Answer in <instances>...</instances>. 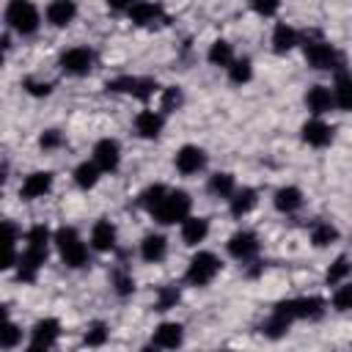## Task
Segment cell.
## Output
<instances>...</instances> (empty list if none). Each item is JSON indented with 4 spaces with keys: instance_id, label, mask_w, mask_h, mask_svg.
<instances>
[{
    "instance_id": "6da1fadb",
    "label": "cell",
    "mask_w": 352,
    "mask_h": 352,
    "mask_svg": "<svg viewBox=\"0 0 352 352\" xmlns=\"http://www.w3.org/2000/svg\"><path fill=\"white\" fill-rule=\"evenodd\" d=\"M52 239H55L58 253H60V258H63V264H66V267L80 270V267H85V264H88V245L80 239V234H77L72 226L58 228Z\"/></svg>"
},
{
    "instance_id": "7a4b0ae2",
    "label": "cell",
    "mask_w": 352,
    "mask_h": 352,
    "mask_svg": "<svg viewBox=\"0 0 352 352\" xmlns=\"http://www.w3.org/2000/svg\"><path fill=\"white\" fill-rule=\"evenodd\" d=\"M190 206H192V201H190V195L184 190H168L165 198L154 206L151 217L160 226H173V223H182L190 214Z\"/></svg>"
},
{
    "instance_id": "3957f363",
    "label": "cell",
    "mask_w": 352,
    "mask_h": 352,
    "mask_svg": "<svg viewBox=\"0 0 352 352\" xmlns=\"http://www.w3.org/2000/svg\"><path fill=\"white\" fill-rule=\"evenodd\" d=\"M38 8L30 0H11L6 6V25L19 36H30L38 30Z\"/></svg>"
},
{
    "instance_id": "277c9868",
    "label": "cell",
    "mask_w": 352,
    "mask_h": 352,
    "mask_svg": "<svg viewBox=\"0 0 352 352\" xmlns=\"http://www.w3.org/2000/svg\"><path fill=\"white\" fill-rule=\"evenodd\" d=\"M217 272H220V258L214 253H209V250H198L187 264L184 280L192 283V286H206V283H212L217 278Z\"/></svg>"
},
{
    "instance_id": "5b68a950",
    "label": "cell",
    "mask_w": 352,
    "mask_h": 352,
    "mask_svg": "<svg viewBox=\"0 0 352 352\" xmlns=\"http://www.w3.org/2000/svg\"><path fill=\"white\" fill-rule=\"evenodd\" d=\"M302 52H305V60L311 69L316 72H330V69H341V55L336 52L333 44L322 41V38H308L302 44Z\"/></svg>"
},
{
    "instance_id": "8992f818",
    "label": "cell",
    "mask_w": 352,
    "mask_h": 352,
    "mask_svg": "<svg viewBox=\"0 0 352 352\" xmlns=\"http://www.w3.org/2000/svg\"><path fill=\"white\" fill-rule=\"evenodd\" d=\"M272 311L292 322L294 319H319L324 311V302L319 297H294V300H280Z\"/></svg>"
},
{
    "instance_id": "52a82bcc",
    "label": "cell",
    "mask_w": 352,
    "mask_h": 352,
    "mask_svg": "<svg viewBox=\"0 0 352 352\" xmlns=\"http://www.w3.org/2000/svg\"><path fill=\"white\" fill-rule=\"evenodd\" d=\"M107 91H116V94H129L135 99H148L154 91H157V82L151 77H116L107 82Z\"/></svg>"
},
{
    "instance_id": "ba28073f",
    "label": "cell",
    "mask_w": 352,
    "mask_h": 352,
    "mask_svg": "<svg viewBox=\"0 0 352 352\" xmlns=\"http://www.w3.org/2000/svg\"><path fill=\"white\" fill-rule=\"evenodd\" d=\"M91 66H94V52H91L88 47H72V50H66V52L60 55V69H63L66 74H72V77L88 74Z\"/></svg>"
},
{
    "instance_id": "9c48e42d",
    "label": "cell",
    "mask_w": 352,
    "mask_h": 352,
    "mask_svg": "<svg viewBox=\"0 0 352 352\" xmlns=\"http://www.w3.org/2000/svg\"><path fill=\"white\" fill-rule=\"evenodd\" d=\"M58 336H60L58 319H38L30 330V349H50V346H55Z\"/></svg>"
},
{
    "instance_id": "30bf717a",
    "label": "cell",
    "mask_w": 352,
    "mask_h": 352,
    "mask_svg": "<svg viewBox=\"0 0 352 352\" xmlns=\"http://www.w3.org/2000/svg\"><path fill=\"white\" fill-rule=\"evenodd\" d=\"M94 162H96L104 173H113V170L118 168V162H121V146H118V140L102 138V140L94 146Z\"/></svg>"
},
{
    "instance_id": "8fae6325",
    "label": "cell",
    "mask_w": 352,
    "mask_h": 352,
    "mask_svg": "<svg viewBox=\"0 0 352 352\" xmlns=\"http://www.w3.org/2000/svg\"><path fill=\"white\" fill-rule=\"evenodd\" d=\"M47 261V248H33V245H25V250L19 253L16 258V270H19V278L22 280H33L36 272L41 270V264Z\"/></svg>"
},
{
    "instance_id": "7c38bea8",
    "label": "cell",
    "mask_w": 352,
    "mask_h": 352,
    "mask_svg": "<svg viewBox=\"0 0 352 352\" xmlns=\"http://www.w3.org/2000/svg\"><path fill=\"white\" fill-rule=\"evenodd\" d=\"M176 170L179 173H184V176H192V173H198L204 165H206V151L204 148H198V146H182L179 151H176Z\"/></svg>"
},
{
    "instance_id": "4fadbf2b",
    "label": "cell",
    "mask_w": 352,
    "mask_h": 352,
    "mask_svg": "<svg viewBox=\"0 0 352 352\" xmlns=\"http://www.w3.org/2000/svg\"><path fill=\"white\" fill-rule=\"evenodd\" d=\"M228 253L236 258V261H250L256 253H258V239L253 231H236L231 234L228 239Z\"/></svg>"
},
{
    "instance_id": "5bb4252c",
    "label": "cell",
    "mask_w": 352,
    "mask_h": 352,
    "mask_svg": "<svg viewBox=\"0 0 352 352\" xmlns=\"http://www.w3.org/2000/svg\"><path fill=\"white\" fill-rule=\"evenodd\" d=\"M182 341H184V327L179 322H162L151 333V344L160 349H176L182 346Z\"/></svg>"
},
{
    "instance_id": "9a60e30c",
    "label": "cell",
    "mask_w": 352,
    "mask_h": 352,
    "mask_svg": "<svg viewBox=\"0 0 352 352\" xmlns=\"http://www.w3.org/2000/svg\"><path fill=\"white\" fill-rule=\"evenodd\" d=\"M50 190H52V173L50 170H36V173L25 176V182L19 187V195L25 201H36V198L47 195Z\"/></svg>"
},
{
    "instance_id": "2e32d148",
    "label": "cell",
    "mask_w": 352,
    "mask_h": 352,
    "mask_svg": "<svg viewBox=\"0 0 352 352\" xmlns=\"http://www.w3.org/2000/svg\"><path fill=\"white\" fill-rule=\"evenodd\" d=\"M336 104V96L327 85H311L305 91V107L314 113V116H324L327 110H333Z\"/></svg>"
},
{
    "instance_id": "e0dca14e",
    "label": "cell",
    "mask_w": 352,
    "mask_h": 352,
    "mask_svg": "<svg viewBox=\"0 0 352 352\" xmlns=\"http://www.w3.org/2000/svg\"><path fill=\"white\" fill-rule=\"evenodd\" d=\"M129 19L140 28H151L162 19V6L160 3H151V0H138L132 8H129Z\"/></svg>"
},
{
    "instance_id": "ac0fdd59",
    "label": "cell",
    "mask_w": 352,
    "mask_h": 352,
    "mask_svg": "<svg viewBox=\"0 0 352 352\" xmlns=\"http://www.w3.org/2000/svg\"><path fill=\"white\" fill-rule=\"evenodd\" d=\"M116 239H118V231H116V226H113L110 220L94 223V228H91V248H94V250L107 253V250L116 248Z\"/></svg>"
},
{
    "instance_id": "d6986e66",
    "label": "cell",
    "mask_w": 352,
    "mask_h": 352,
    "mask_svg": "<svg viewBox=\"0 0 352 352\" xmlns=\"http://www.w3.org/2000/svg\"><path fill=\"white\" fill-rule=\"evenodd\" d=\"M162 126H165V118H162V113H157V110H140V113L135 116V129H138L140 138L154 140V138H160Z\"/></svg>"
},
{
    "instance_id": "ffe728a7",
    "label": "cell",
    "mask_w": 352,
    "mask_h": 352,
    "mask_svg": "<svg viewBox=\"0 0 352 352\" xmlns=\"http://www.w3.org/2000/svg\"><path fill=\"white\" fill-rule=\"evenodd\" d=\"M74 16H77L74 0H52V3L47 6V22H50L52 28H66V25L74 22Z\"/></svg>"
},
{
    "instance_id": "44dd1931",
    "label": "cell",
    "mask_w": 352,
    "mask_h": 352,
    "mask_svg": "<svg viewBox=\"0 0 352 352\" xmlns=\"http://www.w3.org/2000/svg\"><path fill=\"white\" fill-rule=\"evenodd\" d=\"M302 140L308 146L322 148V146H327L333 140V126H327L322 118H311V121L302 124Z\"/></svg>"
},
{
    "instance_id": "7402d4cb",
    "label": "cell",
    "mask_w": 352,
    "mask_h": 352,
    "mask_svg": "<svg viewBox=\"0 0 352 352\" xmlns=\"http://www.w3.org/2000/svg\"><path fill=\"white\" fill-rule=\"evenodd\" d=\"M206 234H209V220L206 217H184L182 220V242L184 245H190V248H195L198 242H204L206 239Z\"/></svg>"
},
{
    "instance_id": "603a6c76",
    "label": "cell",
    "mask_w": 352,
    "mask_h": 352,
    "mask_svg": "<svg viewBox=\"0 0 352 352\" xmlns=\"http://www.w3.org/2000/svg\"><path fill=\"white\" fill-rule=\"evenodd\" d=\"M165 253H168V239H165L162 234H146V236H143V242H140V256H143V261L157 264V261L165 258Z\"/></svg>"
},
{
    "instance_id": "cb8c5ba5",
    "label": "cell",
    "mask_w": 352,
    "mask_h": 352,
    "mask_svg": "<svg viewBox=\"0 0 352 352\" xmlns=\"http://www.w3.org/2000/svg\"><path fill=\"white\" fill-rule=\"evenodd\" d=\"M272 204H275L278 212L292 214V212H297L302 206V192H300V187H292V184L289 187H280V190H275Z\"/></svg>"
},
{
    "instance_id": "d4e9b609",
    "label": "cell",
    "mask_w": 352,
    "mask_h": 352,
    "mask_svg": "<svg viewBox=\"0 0 352 352\" xmlns=\"http://www.w3.org/2000/svg\"><path fill=\"white\" fill-rule=\"evenodd\" d=\"M294 44H297V30H294L292 25H286V22H278L275 30H272V50H275L278 55H283V52H289Z\"/></svg>"
},
{
    "instance_id": "484cf974",
    "label": "cell",
    "mask_w": 352,
    "mask_h": 352,
    "mask_svg": "<svg viewBox=\"0 0 352 352\" xmlns=\"http://www.w3.org/2000/svg\"><path fill=\"white\" fill-rule=\"evenodd\" d=\"M231 201V214L234 217H242V214H248L253 206H256V190L253 187H242V190H234V195L228 198Z\"/></svg>"
},
{
    "instance_id": "4316f807",
    "label": "cell",
    "mask_w": 352,
    "mask_h": 352,
    "mask_svg": "<svg viewBox=\"0 0 352 352\" xmlns=\"http://www.w3.org/2000/svg\"><path fill=\"white\" fill-rule=\"evenodd\" d=\"M333 96H336V104L341 110H352V74L338 72L336 85H333Z\"/></svg>"
},
{
    "instance_id": "83f0119b",
    "label": "cell",
    "mask_w": 352,
    "mask_h": 352,
    "mask_svg": "<svg viewBox=\"0 0 352 352\" xmlns=\"http://www.w3.org/2000/svg\"><path fill=\"white\" fill-rule=\"evenodd\" d=\"M99 173H102V168H99L94 160H91V162H80V165L74 168V184L82 187V190H91V187H96Z\"/></svg>"
},
{
    "instance_id": "f1b7e54d",
    "label": "cell",
    "mask_w": 352,
    "mask_h": 352,
    "mask_svg": "<svg viewBox=\"0 0 352 352\" xmlns=\"http://www.w3.org/2000/svg\"><path fill=\"white\" fill-rule=\"evenodd\" d=\"M209 63L212 66H231L234 63V47L226 41V38H217V41H212V47H209Z\"/></svg>"
},
{
    "instance_id": "f546056e",
    "label": "cell",
    "mask_w": 352,
    "mask_h": 352,
    "mask_svg": "<svg viewBox=\"0 0 352 352\" xmlns=\"http://www.w3.org/2000/svg\"><path fill=\"white\" fill-rule=\"evenodd\" d=\"M236 190V182L231 173H212L209 176V192L217 198H231Z\"/></svg>"
},
{
    "instance_id": "4dcf8cb0",
    "label": "cell",
    "mask_w": 352,
    "mask_h": 352,
    "mask_svg": "<svg viewBox=\"0 0 352 352\" xmlns=\"http://www.w3.org/2000/svg\"><path fill=\"white\" fill-rule=\"evenodd\" d=\"M338 239V231H336V226H330V223H314V228H311V242H314V248H327V245H333Z\"/></svg>"
},
{
    "instance_id": "1f68e13d",
    "label": "cell",
    "mask_w": 352,
    "mask_h": 352,
    "mask_svg": "<svg viewBox=\"0 0 352 352\" xmlns=\"http://www.w3.org/2000/svg\"><path fill=\"white\" fill-rule=\"evenodd\" d=\"M253 77V63L250 58H234V63L228 66V80L234 85H245Z\"/></svg>"
},
{
    "instance_id": "d6a6232c",
    "label": "cell",
    "mask_w": 352,
    "mask_h": 352,
    "mask_svg": "<svg viewBox=\"0 0 352 352\" xmlns=\"http://www.w3.org/2000/svg\"><path fill=\"white\" fill-rule=\"evenodd\" d=\"M349 272H352V261H349L346 256H338V258L330 264V270H327L324 280H327L330 286H338L341 280H346V278H349Z\"/></svg>"
},
{
    "instance_id": "836d02e7",
    "label": "cell",
    "mask_w": 352,
    "mask_h": 352,
    "mask_svg": "<svg viewBox=\"0 0 352 352\" xmlns=\"http://www.w3.org/2000/svg\"><path fill=\"white\" fill-rule=\"evenodd\" d=\"M289 327H292V319H286V316H280V314H275V311H272V316L261 324V333H264V336H270V338H278V336L289 333Z\"/></svg>"
},
{
    "instance_id": "e575fe53",
    "label": "cell",
    "mask_w": 352,
    "mask_h": 352,
    "mask_svg": "<svg viewBox=\"0 0 352 352\" xmlns=\"http://www.w3.org/2000/svg\"><path fill=\"white\" fill-rule=\"evenodd\" d=\"M333 308L336 311H352V280H341V286L333 292Z\"/></svg>"
},
{
    "instance_id": "d590c367",
    "label": "cell",
    "mask_w": 352,
    "mask_h": 352,
    "mask_svg": "<svg viewBox=\"0 0 352 352\" xmlns=\"http://www.w3.org/2000/svg\"><path fill=\"white\" fill-rule=\"evenodd\" d=\"M165 192H168L165 184H151V187H146V190L140 192V206L148 209V212H154V206L165 198Z\"/></svg>"
},
{
    "instance_id": "8d00e7d4",
    "label": "cell",
    "mask_w": 352,
    "mask_h": 352,
    "mask_svg": "<svg viewBox=\"0 0 352 352\" xmlns=\"http://www.w3.org/2000/svg\"><path fill=\"white\" fill-rule=\"evenodd\" d=\"M182 102H184V96H182V88H179V85H168V88L162 91V113L179 110Z\"/></svg>"
},
{
    "instance_id": "74e56055",
    "label": "cell",
    "mask_w": 352,
    "mask_h": 352,
    "mask_svg": "<svg viewBox=\"0 0 352 352\" xmlns=\"http://www.w3.org/2000/svg\"><path fill=\"white\" fill-rule=\"evenodd\" d=\"M176 302H179V289H176V286H165V289H160V297H157L154 308H157V311H168V308H173Z\"/></svg>"
},
{
    "instance_id": "f35d334b",
    "label": "cell",
    "mask_w": 352,
    "mask_h": 352,
    "mask_svg": "<svg viewBox=\"0 0 352 352\" xmlns=\"http://www.w3.org/2000/svg\"><path fill=\"white\" fill-rule=\"evenodd\" d=\"M19 341H22V330H19L14 322H8L6 330H3V336H0V346H3V349H14Z\"/></svg>"
},
{
    "instance_id": "ab89813d",
    "label": "cell",
    "mask_w": 352,
    "mask_h": 352,
    "mask_svg": "<svg viewBox=\"0 0 352 352\" xmlns=\"http://www.w3.org/2000/svg\"><path fill=\"white\" fill-rule=\"evenodd\" d=\"M47 242H50L47 226H33V228L28 231V245H33V248H47Z\"/></svg>"
},
{
    "instance_id": "60d3db41",
    "label": "cell",
    "mask_w": 352,
    "mask_h": 352,
    "mask_svg": "<svg viewBox=\"0 0 352 352\" xmlns=\"http://www.w3.org/2000/svg\"><path fill=\"white\" fill-rule=\"evenodd\" d=\"M113 283H116V292H118L121 297H126V294L135 292V280H132V275H126V272H121V270L113 275Z\"/></svg>"
},
{
    "instance_id": "b9f144b4",
    "label": "cell",
    "mask_w": 352,
    "mask_h": 352,
    "mask_svg": "<svg viewBox=\"0 0 352 352\" xmlns=\"http://www.w3.org/2000/svg\"><path fill=\"white\" fill-rule=\"evenodd\" d=\"M104 341H107V327H104L102 322H96V324L85 333V344H88V346H102Z\"/></svg>"
},
{
    "instance_id": "7bdbcfd3",
    "label": "cell",
    "mask_w": 352,
    "mask_h": 352,
    "mask_svg": "<svg viewBox=\"0 0 352 352\" xmlns=\"http://www.w3.org/2000/svg\"><path fill=\"white\" fill-rule=\"evenodd\" d=\"M63 143V135H60V129H47L41 138H38V146L44 148V151H50V148H58Z\"/></svg>"
},
{
    "instance_id": "ee69618b",
    "label": "cell",
    "mask_w": 352,
    "mask_h": 352,
    "mask_svg": "<svg viewBox=\"0 0 352 352\" xmlns=\"http://www.w3.org/2000/svg\"><path fill=\"white\" fill-rule=\"evenodd\" d=\"M25 91L33 94V96H50L52 85L50 82H38V80H25Z\"/></svg>"
},
{
    "instance_id": "f6af8a7d",
    "label": "cell",
    "mask_w": 352,
    "mask_h": 352,
    "mask_svg": "<svg viewBox=\"0 0 352 352\" xmlns=\"http://www.w3.org/2000/svg\"><path fill=\"white\" fill-rule=\"evenodd\" d=\"M253 11L261 14V16H272L278 11V0H250Z\"/></svg>"
},
{
    "instance_id": "bcb514c9",
    "label": "cell",
    "mask_w": 352,
    "mask_h": 352,
    "mask_svg": "<svg viewBox=\"0 0 352 352\" xmlns=\"http://www.w3.org/2000/svg\"><path fill=\"white\" fill-rule=\"evenodd\" d=\"M135 3H138V0H107V6L116 8V11H129Z\"/></svg>"
}]
</instances>
